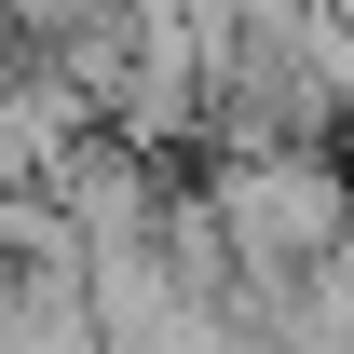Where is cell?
Segmentation results:
<instances>
[{
    "label": "cell",
    "mask_w": 354,
    "mask_h": 354,
    "mask_svg": "<svg viewBox=\"0 0 354 354\" xmlns=\"http://www.w3.org/2000/svg\"><path fill=\"white\" fill-rule=\"evenodd\" d=\"M218 218L245 259H313L327 245V218H341V177L300 164V150H245V164L218 177Z\"/></svg>",
    "instance_id": "6da1fadb"
},
{
    "label": "cell",
    "mask_w": 354,
    "mask_h": 354,
    "mask_svg": "<svg viewBox=\"0 0 354 354\" xmlns=\"http://www.w3.org/2000/svg\"><path fill=\"white\" fill-rule=\"evenodd\" d=\"M68 136H82V82H68V68H28V82H0V177L68 164Z\"/></svg>",
    "instance_id": "7a4b0ae2"
}]
</instances>
